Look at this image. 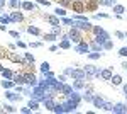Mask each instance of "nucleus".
<instances>
[{"label":"nucleus","mask_w":127,"mask_h":114,"mask_svg":"<svg viewBox=\"0 0 127 114\" xmlns=\"http://www.w3.org/2000/svg\"><path fill=\"white\" fill-rule=\"evenodd\" d=\"M112 113H127V104H122V102H120V104H115L114 106V109H112Z\"/></svg>","instance_id":"nucleus-10"},{"label":"nucleus","mask_w":127,"mask_h":114,"mask_svg":"<svg viewBox=\"0 0 127 114\" xmlns=\"http://www.w3.org/2000/svg\"><path fill=\"white\" fill-rule=\"evenodd\" d=\"M15 92H17V94H20V92H24V87L17 85V87H15Z\"/></svg>","instance_id":"nucleus-51"},{"label":"nucleus","mask_w":127,"mask_h":114,"mask_svg":"<svg viewBox=\"0 0 127 114\" xmlns=\"http://www.w3.org/2000/svg\"><path fill=\"white\" fill-rule=\"evenodd\" d=\"M71 77L75 78V80H85V77H87V73H85V70H75L73 68V72H71Z\"/></svg>","instance_id":"nucleus-7"},{"label":"nucleus","mask_w":127,"mask_h":114,"mask_svg":"<svg viewBox=\"0 0 127 114\" xmlns=\"http://www.w3.org/2000/svg\"><path fill=\"white\" fill-rule=\"evenodd\" d=\"M76 107H78L76 102L68 101V102H64V104H63V111H64V113H71V111H76Z\"/></svg>","instance_id":"nucleus-5"},{"label":"nucleus","mask_w":127,"mask_h":114,"mask_svg":"<svg viewBox=\"0 0 127 114\" xmlns=\"http://www.w3.org/2000/svg\"><path fill=\"white\" fill-rule=\"evenodd\" d=\"M17 46H19V48H26L27 44H26V43H22V41H17Z\"/></svg>","instance_id":"nucleus-52"},{"label":"nucleus","mask_w":127,"mask_h":114,"mask_svg":"<svg viewBox=\"0 0 127 114\" xmlns=\"http://www.w3.org/2000/svg\"><path fill=\"white\" fill-rule=\"evenodd\" d=\"M102 48H103V49H112V48H114V43L108 39V41H105V43L102 44Z\"/></svg>","instance_id":"nucleus-34"},{"label":"nucleus","mask_w":127,"mask_h":114,"mask_svg":"<svg viewBox=\"0 0 127 114\" xmlns=\"http://www.w3.org/2000/svg\"><path fill=\"white\" fill-rule=\"evenodd\" d=\"M12 80H14V84H15V85H22V84H26V75H19V73H14Z\"/></svg>","instance_id":"nucleus-9"},{"label":"nucleus","mask_w":127,"mask_h":114,"mask_svg":"<svg viewBox=\"0 0 127 114\" xmlns=\"http://www.w3.org/2000/svg\"><path fill=\"white\" fill-rule=\"evenodd\" d=\"M88 46L92 48L93 51H102V49H103V48H102V44H100V43H97V41H92Z\"/></svg>","instance_id":"nucleus-20"},{"label":"nucleus","mask_w":127,"mask_h":114,"mask_svg":"<svg viewBox=\"0 0 127 114\" xmlns=\"http://www.w3.org/2000/svg\"><path fill=\"white\" fill-rule=\"evenodd\" d=\"M114 12H115L117 15H122V14L126 12V9H124V5H114Z\"/></svg>","instance_id":"nucleus-26"},{"label":"nucleus","mask_w":127,"mask_h":114,"mask_svg":"<svg viewBox=\"0 0 127 114\" xmlns=\"http://www.w3.org/2000/svg\"><path fill=\"white\" fill-rule=\"evenodd\" d=\"M103 53H100V51H92V53H87V56L90 58V60H100V56H102Z\"/></svg>","instance_id":"nucleus-18"},{"label":"nucleus","mask_w":127,"mask_h":114,"mask_svg":"<svg viewBox=\"0 0 127 114\" xmlns=\"http://www.w3.org/2000/svg\"><path fill=\"white\" fill-rule=\"evenodd\" d=\"M69 3H71L69 0H61V5H64V7H66V5H69Z\"/></svg>","instance_id":"nucleus-55"},{"label":"nucleus","mask_w":127,"mask_h":114,"mask_svg":"<svg viewBox=\"0 0 127 114\" xmlns=\"http://www.w3.org/2000/svg\"><path fill=\"white\" fill-rule=\"evenodd\" d=\"M92 104L95 106V107H103V104H105V99L103 97H100V95H93V101H92Z\"/></svg>","instance_id":"nucleus-8"},{"label":"nucleus","mask_w":127,"mask_h":114,"mask_svg":"<svg viewBox=\"0 0 127 114\" xmlns=\"http://www.w3.org/2000/svg\"><path fill=\"white\" fill-rule=\"evenodd\" d=\"M29 46H31V48H39V46H41V43H31Z\"/></svg>","instance_id":"nucleus-54"},{"label":"nucleus","mask_w":127,"mask_h":114,"mask_svg":"<svg viewBox=\"0 0 127 114\" xmlns=\"http://www.w3.org/2000/svg\"><path fill=\"white\" fill-rule=\"evenodd\" d=\"M73 7H75V10H78V12H83V10H85L81 0H75V2H73Z\"/></svg>","instance_id":"nucleus-21"},{"label":"nucleus","mask_w":127,"mask_h":114,"mask_svg":"<svg viewBox=\"0 0 127 114\" xmlns=\"http://www.w3.org/2000/svg\"><path fill=\"white\" fill-rule=\"evenodd\" d=\"M27 106H29L32 111H37V109H39V102H37L36 99H34V101H29V104H27Z\"/></svg>","instance_id":"nucleus-29"},{"label":"nucleus","mask_w":127,"mask_h":114,"mask_svg":"<svg viewBox=\"0 0 127 114\" xmlns=\"http://www.w3.org/2000/svg\"><path fill=\"white\" fill-rule=\"evenodd\" d=\"M88 49H90V46H88L85 41H81V43H78V44L75 46V51H76V53H88Z\"/></svg>","instance_id":"nucleus-6"},{"label":"nucleus","mask_w":127,"mask_h":114,"mask_svg":"<svg viewBox=\"0 0 127 114\" xmlns=\"http://www.w3.org/2000/svg\"><path fill=\"white\" fill-rule=\"evenodd\" d=\"M37 2H39L41 5H46V7H49V2H48V0H37Z\"/></svg>","instance_id":"nucleus-49"},{"label":"nucleus","mask_w":127,"mask_h":114,"mask_svg":"<svg viewBox=\"0 0 127 114\" xmlns=\"http://www.w3.org/2000/svg\"><path fill=\"white\" fill-rule=\"evenodd\" d=\"M53 34H56V36H58V34H61V26H53Z\"/></svg>","instance_id":"nucleus-40"},{"label":"nucleus","mask_w":127,"mask_h":114,"mask_svg":"<svg viewBox=\"0 0 127 114\" xmlns=\"http://www.w3.org/2000/svg\"><path fill=\"white\" fill-rule=\"evenodd\" d=\"M24 94H26V95H32V94H31V89H29V87H26V89H24Z\"/></svg>","instance_id":"nucleus-53"},{"label":"nucleus","mask_w":127,"mask_h":114,"mask_svg":"<svg viewBox=\"0 0 127 114\" xmlns=\"http://www.w3.org/2000/svg\"><path fill=\"white\" fill-rule=\"evenodd\" d=\"M42 102H44V106H46V109H49V111H53V109H54V106H56V102H54L51 97H46Z\"/></svg>","instance_id":"nucleus-13"},{"label":"nucleus","mask_w":127,"mask_h":114,"mask_svg":"<svg viewBox=\"0 0 127 114\" xmlns=\"http://www.w3.org/2000/svg\"><path fill=\"white\" fill-rule=\"evenodd\" d=\"M54 12H56V15H61V17H64V15H66V10L63 9V7H58Z\"/></svg>","instance_id":"nucleus-35"},{"label":"nucleus","mask_w":127,"mask_h":114,"mask_svg":"<svg viewBox=\"0 0 127 114\" xmlns=\"http://www.w3.org/2000/svg\"><path fill=\"white\" fill-rule=\"evenodd\" d=\"M0 85L3 87V89H12V87L15 85V84H14V80H10V78H5V80H2V82H0Z\"/></svg>","instance_id":"nucleus-17"},{"label":"nucleus","mask_w":127,"mask_h":114,"mask_svg":"<svg viewBox=\"0 0 127 114\" xmlns=\"http://www.w3.org/2000/svg\"><path fill=\"white\" fill-rule=\"evenodd\" d=\"M103 109H105V111H108V113H112L114 104H112V102H105V104H103Z\"/></svg>","instance_id":"nucleus-38"},{"label":"nucleus","mask_w":127,"mask_h":114,"mask_svg":"<svg viewBox=\"0 0 127 114\" xmlns=\"http://www.w3.org/2000/svg\"><path fill=\"white\" fill-rule=\"evenodd\" d=\"M71 72H73V68H64V75H71Z\"/></svg>","instance_id":"nucleus-50"},{"label":"nucleus","mask_w":127,"mask_h":114,"mask_svg":"<svg viewBox=\"0 0 127 114\" xmlns=\"http://www.w3.org/2000/svg\"><path fill=\"white\" fill-rule=\"evenodd\" d=\"M3 107H5V111H7V113H15V107H14V106L7 104V106H3Z\"/></svg>","instance_id":"nucleus-39"},{"label":"nucleus","mask_w":127,"mask_h":114,"mask_svg":"<svg viewBox=\"0 0 127 114\" xmlns=\"http://www.w3.org/2000/svg\"><path fill=\"white\" fill-rule=\"evenodd\" d=\"M71 27L81 29V31H90V29H92V22H90V20H80V19H73V24H71Z\"/></svg>","instance_id":"nucleus-1"},{"label":"nucleus","mask_w":127,"mask_h":114,"mask_svg":"<svg viewBox=\"0 0 127 114\" xmlns=\"http://www.w3.org/2000/svg\"><path fill=\"white\" fill-rule=\"evenodd\" d=\"M9 5L12 7V9H19V7H22V5H20V0H10Z\"/></svg>","instance_id":"nucleus-32"},{"label":"nucleus","mask_w":127,"mask_h":114,"mask_svg":"<svg viewBox=\"0 0 127 114\" xmlns=\"http://www.w3.org/2000/svg\"><path fill=\"white\" fill-rule=\"evenodd\" d=\"M83 101H87V102H92V101H93V95H92V92H87V94H83Z\"/></svg>","instance_id":"nucleus-37"},{"label":"nucleus","mask_w":127,"mask_h":114,"mask_svg":"<svg viewBox=\"0 0 127 114\" xmlns=\"http://www.w3.org/2000/svg\"><path fill=\"white\" fill-rule=\"evenodd\" d=\"M5 97H7V99H10L12 102H15V101H20V95H17V92H15V90H14V92H12V90H9V92L5 94Z\"/></svg>","instance_id":"nucleus-14"},{"label":"nucleus","mask_w":127,"mask_h":114,"mask_svg":"<svg viewBox=\"0 0 127 114\" xmlns=\"http://www.w3.org/2000/svg\"><path fill=\"white\" fill-rule=\"evenodd\" d=\"M2 70H3V67H2V65H0V73H2Z\"/></svg>","instance_id":"nucleus-60"},{"label":"nucleus","mask_w":127,"mask_h":114,"mask_svg":"<svg viewBox=\"0 0 127 114\" xmlns=\"http://www.w3.org/2000/svg\"><path fill=\"white\" fill-rule=\"evenodd\" d=\"M69 46H71L69 39H63V41L59 43V48H61V49H69Z\"/></svg>","instance_id":"nucleus-25"},{"label":"nucleus","mask_w":127,"mask_h":114,"mask_svg":"<svg viewBox=\"0 0 127 114\" xmlns=\"http://www.w3.org/2000/svg\"><path fill=\"white\" fill-rule=\"evenodd\" d=\"M112 75H114V73H112V68H105V70H102V72H100V77H102L103 80H110Z\"/></svg>","instance_id":"nucleus-11"},{"label":"nucleus","mask_w":127,"mask_h":114,"mask_svg":"<svg viewBox=\"0 0 127 114\" xmlns=\"http://www.w3.org/2000/svg\"><path fill=\"white\" fill-rule=\"evenodd\" d=\"M59 82H63V84H64V82H66V77H64V75H59Z\"/></svg>","instance_id":"nucleus-56"},{"label":"nucleus","mask_w":127,"mask_h":114,"mask_svg":"<svg viewBox=\"0 0 127 114\" xmlns=\"http://www.w3.org/2000/svg\"><path fill=\"white\" fill-rule=\"evenodd\" d=\"M83 70H85V73H87V78L88 77H100V70L95 68L93 65H87Z\"/></svg>","instance_id":"nucleus-4"},{"label":"nucleus","mask_w":127,"mask_h":114,"mask_svg":"<svg viewBox=\"0 0 127 114\" xmlns=\"http://www.w3.org/2000/svg\"><path fill=\"white\" fill-rule=\"evenodd\" d=\"M61 22H63V24H68V26H71V24H73V19H68V17H63V19H61Z\"/></svg>","instance_id":"nucleus-42"},{"label":"nucleus","mask_w":127,"mask_h":114,"mask_svg":"<svg viewBox=\"0 0 127 114\" xmlns=\"http://www.w3.org/2000/svg\"><path fill=\"white\" fill-rule=\"evenodd\" d=\"M2 7H5V0H0V9Z\"/></svg>","instance_id":"nucleus-57"},{"label":"nucleus","mask_w":127,"mask_h":114,"mask_svg":"<svg viewBox=\"0 0 127 114\" xmlns=\"http://www.w3.org/2000/svg\"><path fill=\"white\" fill-rule=\"evenodd\" d=\"M115 36H117L119 39H124V38H126V34H124V32H120V31H117V32H115Z\"/></svg>","instance_id":"nucleus-47"},{"label":"nucleus","mask_w":127,"mask_h":114,"mask_svg":"<svg viewBox=\"0 0 127 114\" xmlns=\"http://www.w3.org/2000/svg\"><path fill=\"white\" fill-rule=\"evenodd\" d=\"M56 34H53V32H51V34H44V41H49V43H53V41H56Z\"/></svg>","instance_id":"nucleus-31"},{"label":"nucleus","mask_w":127,"mask_h":114,"mask_svg":"<svg viewBox=\"0 0 127 114\" xmlns=\"http://www.w3.org/2000/svg\"><path fill=\"white\" fill-rule=\"evenodd\" d=\"M93 17H95V19H100V17H102V19H107L108 15H107V14H95Z\"/></svg>","instance_id":"nucleus-46"},{"label":"nucleus","mask_w":127,"mask_h":114,"mask_svg":"<svg viewBox=\"0 0 127 114\" xmlns=\"http://www.w3.org/2000/svg\"><path fill=\"white\" fill-rule=\"evenodd\" d=\"M61 92H63V94H66V95H69L71 92H73V87H69V85H66V84H63V87H61Z\"/></svg>","instance_id":"nucleus-24"},{"label":"nucleus","mask_w":127,"mask_h":114,"mask_svg":"<svg viewBox=\"0 0 127 114\" xmlns=\"http://www.w3.org/2000/svg\"><path fill=\"white\" fill-rule=\"evenodd\" d=\"M20 113H22V114H29V113H32V109L27 106V107H22V109H20Z\"/></svg>","instance_id":"nucleus-45"},{"label":"nucleus","mask_w":127,"mask_h":114,"mask_svg":"<svg viewBox=\"0 0 127 114\" xmlns=\"http://www.w3.org/2000/svg\"><path fill=\"white\" fill-rule=\"evenodd\" d=\"M122 68H124V70H127V61H124V63H122Z\"/></svg>","instance_id":"nucleus-58"},{"label":"nucleus","mask_w":127,"mask_h":114,"mask_svg":"<svg viewBox=\"0 0 127 114\" xmlns=\"http://www.w3.org/2000/svg\"><path fill=\"white\" fill-rule=\"evenodd\" d=\"M22 19H24V15H22L20 12H12V14H10V20H12V22H20Z\"/></svg>","instance_id":"nucleus-16"},{"label":"nucleus","mask_w":127,"mask_h":114,"mask_svg":"<svg viewBox=\"0 0 127 114\" xmlns=\"http://www.w3.org/2000/svg\"><path fill=\"white\" fill-rule=\"evenodd\" d=\"M22 9H24V10H34V9H36V5H34L32 2H24V3H22Z\"/></svg>","instance_id":"nucleus-23"},{"label":"nucleus","mask_w":127,"mask_h":114,"mask_svg":"<svg viewBox=\"0 0 127 114\" xmlns=\"http://www.w3.org/2000/svg\"><path fill=\"white\" fill-rule=\"evenodd\" d=\"M68 36L73 43H81V34H80V31L76 27H71V31L68 32Z\"/></svg>","instance_id":"nucleus-3"},{"label":"nucleus","mask_w":127,"mask_h":114,"mask_svg":"<svg viewBox=\"0 0 127 114\" xmlns=\"http://www.w3.org/2000/svg\"><path fill=\"white\" fill-rule=\"evenodd\" d=\"M126 38H127V32H126Z\"/></svg>","instance_id":"nucleus-61"},{"label":"nucleus","mask_w":127,"mask_h":114,"mask_svg":"<svg viewBox=\"0 0 127 114\" xmlns=\"http://www.w3.org/2000/svg\"><path fill=\"white\" fill-rule=\"evenodd\" d=\"M2 75H3V78H12L14 73H12L10 70H5V68H3V70H2Z\"/></svg>","instance_id":"nucleus-33"},{"label":"nucleus","mask_w":127,"mask_h":114,"mask_svg":"<svg viewBox=\"0 0 127 114\" xmlns=\"http://www.w3.org/2000/svg\"><path fill=\"white\" fill-rule=\"evenodd\" d=\"M26 82H27L31 87H32V85H37V78H36L34 73H27V75H26Z\"/></svg>","instance_id":"nucleus-12"},{"label":"nucleus","mask_w":127,"mask_h":114,"mask_svg":"<svg viewBox=\"0 0 127 114\" xmlns=\"http://www.w3.org/2000/svg\"><path fill=\"white\" fill-rule=\"evenodd\" d=\"M46 20H48L51 26H61V20L58 17H54V15H46Z\"/></svg>","instance_id":"nucleus-15"},{"label":"nucleus","mask_w":127,"mask_h":114,"mask_svg":"<svg viewBox=\"0 0 127 114\" xmlns=\"http://www.w3.org/2000/svg\"><path fill=\"white\" fill-rule=\"evenodd\" d=\"M119 55H120V56H127V48L126 46L120 48V49H119Z\"/></svg>","instance_id":"nucleus-44"},{"label":"nucleus","mask_w":127,"mask_h":114,"mask_svg":"<svg viewBox=\"0 0 127 114\" xmlns=\"http://www.w3.org/2000/svg\"><path fill=\"white\" fill-rule=\"evenodd\" d=\"M93 31H95V34H97V39H95V41H97V43H100V44H103L105 41H108V39H110V36H108V34L102 27H98V26H97V27H93Z\"/></svg>","instance_id":"nucleus-2"},{"label":"nucleus","mask_w":127,"mask_h":114,"mask_svg":"<svg viewBox=\"0 0 127 114\" xmlns=\"http://www.w3.org/2000/svg\"><path fill=\"white\" fill-rule=\"evenodd\" d=\"M83 87H85V82H83L81 78H80V80H75V82H73V89H76V90L83 89Z\"/></svg>","instance_id":"nucleus-22"},{"label":"nucleus","mask_w":127,"mask_h":114,"mask_svg":"<svg viewBox=\"0 0 127 114\" xmlns=\"http://www.w3.org/2000/svg\"><path fill=\"white\" fill-rule=\"evenodd\" d=\"M26 60H27L29 63H34V61H36V60H34V56H32L31 53H26Z\"/></svg>","instance_id":"nucleus-43"},{"label":"nucleus","mask_w":127,"mask_h":114,"mask_svg":"<svg viewBox=\"0 0 127 114\" xmlns=\"http://www.w3.org/2000/svg\"><path fill=\"white\" fill-rule=\"evenodd\" d=\"M110 82H112L114 85H120V84H122V77L115 73V75H112V78H110Z\"/></svg>","instance_id":"nucleus-19"},{"label":"nucleus","mask_w":127,"mask_h":114,"mask_svg":"<svg viewBox=\"0 0 127 114\" xmlns=\"http://www.w3.org/2000/svg\"><path fill=\"white\" fill-rule=\"evenodd\" d=\"M124 94H127V84L124 85Z\"/></svg>","instance_id":"nucleus-59"},{"label":"nucleus","mask_w":127,"mask_h":114,"mask_svg":"<svg viewBox=\"0 0 127 114\" xmlns=\"http://www.w3.org/2000/svg\"><path fill=\"white\" fill-rule=\"evenodd\" d=\"M98 2H100L102 5H108V7H114L117 0H98Z\"/></svg>","instance_id":"nucleus-30"},{"label":"nucleus","mask_w":127,"mask_h":114,"mask_svg":"<svg viewBox=\"0 0 127 114\" xmlns=\"http://www.w3.org/2000/svg\"><path fill=\"white\" fill-rule=\"evenodd\" d=\"M69 101H73V102H76V104H80L81 97H80L78 94H75V92H71V94H69Z\"/></svg>","instance_id":"nucleus-28"},{"label":"nucleus","mask_w":127,"mask_h":114,"mask_svg":"<svg viewBox=\"0 0 127 114\" xmlns=\"http://www.w3.org/2000/svg\"><path fill=\"white\" fill-rule=\"evenodd\" d=\"M10 36H12V38H20V34L17 31H10Z\"/></svg>","instance_id":"nucleus-48"},{"label":"nucleus","mask_w":127,"mask_h":114,"mask_svg":"<svg viewBox=\"0 0 127 114\" xmlns=\"http://www.w3.org/2000/svg\"><path fill=\"white\" fill-rule=\"evenodd\" d=\"M41 72H42V73H46V72H49V63H48V61L41 63Z\"/></svg>","instance_id":"nucleus-36"},{"label":"nucleus","mask_w":127,"mask_h":114,"mask_svg":"<svg viewBox=\"0 0 127 114\" xmlns=\"http://www.w3.org/2000/svg\"><path fill=\"white\" fill-rule=\"evenodd\" d=\"M27 32H29V34H34V36H39L41 34V31L37 27H34V26H29V27H27Z\"/></svg>","instance_id":"nucleus-27"},{"label":"nucleus","mask_w":127,"mask_h":114,"mask_svg":"<svg viewBox=\"0 0 127 114\" xmlns=\"http://www.w3.org/2000/svg\"><path fill=\"white\" fill-rule=\"evenodd\" d=\"M0 22H2V24H9L10 17H7V15H5V17H3V15H0Z\"/></svg>","instance_id":"nucleus-41"}]
</instances>
